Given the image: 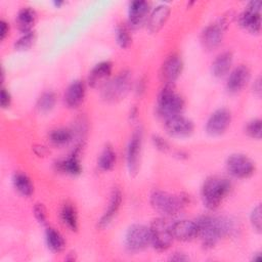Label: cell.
I'll return each instance as SVG.
<instances>
[{"instance_id": "obj_35", "label": "cell", "mask_w": 262, "mask_h": 262, "mask_svg": "<svg viewBox=\"0 0 262 262\" xmlns=\"http://www.w3.org/2000/svg\"><path fill=\"white\" fill-rule=\"evenodd\" d=\"M34 216L36 218V220L41 223V224H45L46 223V209L42 204H36L34 207Z\"/></svg>"}, {"instance_id": "obj_25", "label": "cell", "mask_w": 262, "mask_h": 262, "mask_svg": "<svg viewBox=\"0 0 262 262\" xmlns=\"http://www.w3.org/2000/svg\"><path fill=\"white\" fill-rule=\"evenodd\" d=\"M45 242L50 251L53 253L61 252L66 247V241L61 233L53 227H48L45 231Z\"/></svg>"}, {"instance_id": "obj_17", "label": "cell", "mask_w": 262, "mask_h": 262, "mask_svg": "<svg viewBox=\"0 0 262 262\" xmlns=\"http://www.w3.org/2000/svg\"><path fill=\"white\" fill-rule=\"evenodd\" d=\"M121 204H122V192L119 188H114L111 193L107 207L98 221L99 228H105L111 224L113 219L118 214Z\"/></svg>"}, {"instance_id": "obj_10", "label": "cell", "mask_w": 262, "mask_h": 262, "mask_svg": "<svg viewBox=\"0 0 262 262\" xmlns=\"http://www.w3.org/2000/svg\"><path fill=\"white\" fill-rule=\"evenodd\" d=\"M141 146H142V131L140 129H137L131 135L127 145V151H126L127 168L130 175L132 176H135L139 170Z\"/></svg>"}, {"instance_id": "obj_20", "label": "cell", "mask_w": 262, "mask_h": 262, "mask_svg": "<svg viewBox=\"0 0 262 262\" xmlns=\"http://www.w3.org/2000/svg\"><path fill=\"white\" fill-rule=\"evenodd\" d=\"M86 94V87L83 81H73L64 92V102L71 108H76L82 104Z\"/></svg>"}, {"instance_id": "obj_33", "label": "cell", "mask_w": 262, "mask_h": 262, "mask_svg": "<svg viewBox=\"0 0 262 262\" xmlns=\"http://www.w3.org/2000/svg\"><path fill=\"white\" fill-rule=\"evenodd\" d=\"M246 133L254 139H261V120L260 119H253L250 122H248L246 126Z\"/></svg>"}, {"instance_id": "obj_40", "label": "cell", "mask_w": 262, "mask_h": 262, "mask_svg": "<svg viewBox=\"0 0 262 262\" xmlns=\"http://www.w3.org/2000/svg\"><path fill=\"white\" fill-rule=\"evenodd\" d=\"M172 261H187L188 260V257H186L184 254L182 253H175L173 256H171L170 258Z\"/></svg>"}, {"instance_id": "obj_37", "label": "cell", "mask_w": 262, "mask_h": 262, "mask_svg": "<svg viewBox=\"0 0 262 262\" xmlns=\"http://www.w3.org/2000/svg\"><path fill=\"white\" fill-rule=\"evenodd\" d=\"M11 102V95L4 87L1 89V96H0V103L3 108H6L10 105Z\"/></svg>"}, {"instance_id": "obj_8", "label": "cell", "mask_w": 262, "mask_h": 262, "mask_svg": "<svg viewBox=\"0 0 262 262\" xmlns=\"http://www.w3.org/2000/svg\"><path fill=\"white\" fill-rule=\"evenodd\" d=\"M150 245L149 227L142 224L131 225L125 234V246L130 252H138Z\"/></svg>"}, {"instance_id": "obj_39", "label": "cell", "mask_w": 262, "mask_h": 262, "mask_svg": "<svg viewBox=\"0 0 262 262\" xmlns=\"http://www.w3.org/2000/svg\"><path fill=\"white\" fill-rule=\"evenodd\" d=\"M253 92H254V94L257 95L258 97L261 96L262 86H261V79H260V77H258V78L255 80L254 84H253Z\"/></svg>"}, {"instance_id": "obj_6", "label": "cell", "mask_w": 262, "mask_h": 262, "mask_svg": "<svg viewBox=\"0 0 262 262\" xmlns=\"http://www.w3.org/2000/svg\"><path fill=\"white\" fill-rule=\"evenodd\" d=\"M131 73L129 71H123L103 86L102 96L106 101H119L127 95L131 88Z\"/></svg>"}, {"instance_id": "obj_26", "label": "cell", "mask_w": 262, "mask_h": 262, "mask_svg": "<svg viewBox=\"0 0 262 262\" xmlns=\"http://www.w3.org/2000/svg\"><path fill=\"white\" fill-rule=\"evenodd\" d=\"M12 183L14 188L24 196H30L34 192V184L31 178L23 172L14 173Z\"/></svg>"}, {"instance_id": "obj_3", "label": "cell", "mask_w": 262, "mask_h": 262, "mask_svg": "<svg viewBox=\"0 0 262 262\" xmlns=\"http://www.w3.org/2000/svg\"><path fill=\"white\" fill-rule=\"evenodd\" d=\"M149 202L151 207L165 217L178 214L187 205L188 198L183 193H170L164 190H154Z\"/></svg>"}, {"instance_id": "obj_19", "label": "cell", "mask_w": 262, "mask_h": 262, "mask_svg": "<svg viewBox=\"0 0 262 262\" xmlns=\"http://www.w3.org/2000/svg\"><path fill=\"white\" fill-rule=\"evenodd\" d=\"M149 10V4L143 0L132 1L128 9V24L132 29L139 28Z\"/></svg>"}, {"instance_id": "obj_13", "label": "cell", "mask_w": 262, "mask_h": 262, "mask_svg": "<svg viewBox=\"0 0 262 262\" xmlns=\"http://www.w3.org/2000/svg\"><path fill=\"white\" fill-rule=\"evenodd\" d=\"M225 28L226 24L224 20H218L208 25L201 34V41L203 46L209 50L217 48L222 42Z\"/></svg>"}, {"instance_id": "obj_2", "label": "cell", "mask_w": 262, "mask_h": 262, "mask_svg": "<svg viewBox=\"0 0 262 262\" xmlns=\"http://www.w3.org/2000/svg\"><path fill=\"white\" fill-rule=\"evenodd\" d=\"M231 183L227 178L219 176L208 177L201 188V195L204 206L209 210L218 208L223 200L230 192Z\"/></svg>"}, {"instance_id": "obj_15", "label": "cell", "mask_w": 262, "mask_h": 262, "mask_svg": "<svg viewBox=\"0 0 262 262\" xmlns=\"http://www.w3.org/2000/svg\"><path fill=\"white\" fill-rule=\"evenodd\" d=\"M251 72L248 67L241 64L234 68L228 75L226 81V89L229 93H237L242 91L250 81Z\"/></svg>"}, {"instance_id": "obj_21", "label": "cell", "mask_w": 262, "mask_h": 262, "mask_svg": "<svg viewBox=\"0 0 262 262\" xmlns=\"http://www.w3.org/2000/svg\"><path fill=\"white\" fill-rule=\"evenodd\" d=\"M171 9L167 4L157 5L150 12L147 19V29L150 33H158L166 24Z\"/></svg>"}, {"instance_id": "obj_12", "label": "cell", "mask_w": 262, "mask_h": 262, "mask_svg": "<svg viewBox=\"0 0 262 262\" xmlns=\"http://www.w3.org/2000/svg\"><path fill=\"white\" fill-rule=\"evenodd\" d=\"M164 125L166 132L170 136L177 138L189 137L194 130L193 122L182 115L166 119Z\"/></svg>"}, {"instance_id": "obj_36", "label": "cell", "mask_w": 262, "mask_h": 262, "mask_svg": "<svg viewBox=\"0 0 262 262\" xmlns=\"http://www.w3.org/2000/svg\"><path fill=\"white\" fill-rule=\"evenodd\" d=\"M152 142H154V145L159 149V150H162V151H167L169 149V144L168 142L161 136L159 135H156L152 137Z\"/></svg>"}, {"instance_id": "obj_24", "label": "cell", "mask_w": 262, "mask_h": 262, "mask_svg": "<svg viewBox=\"0 0 262 262\" xmlns=\"http://www.w3.org/2000/svg\"><path fill=\"white\" fill-rule=\"evenodd\" d=\"M36 20V12L30 7L21 8L16 15V25L23 34L32 32V28Z\"/></svg>"}, {"instance_id": "obj_16", "label": "cell", "mask_w": 262, "mask_h": 262, "mask_svg": "<svg viewBox=\"0 0 262 262\" xmlns=\"http://www.w3.org/2000/svg\"><path fill=\"white\" fill-rule=\"evenodd\" d=\"M171 229L174 239L189 242L198 237V224L195 220L182 219L172 222Z\"/></svg>"}, {"instance_id": "obj_5", "label": "cell", "mask_w": 262, "mask_h": 262, "mask_svg": "<svg viewBox=\"0 0 262 262\" xmlns=\"http://www.w3.org/2000/svg\"><path fill=\"white\" fill-rule=\"evenodd\" d=\"M172 222H170L165 216L155 219L150 226V245L157 251L163 252L170 248L174 239L171 229Z\"/></svg>"}, {"instance_id": "obj_28", "label": "cell", "mask_w": 262, "mask_h": 262, "mask_svg": "<svg viewBox=\"0 0 262 262\" xmlns=\"http://www.w3.org/2000/svg\"><path fill=\"white\" fill-rule=\"evenodd\" d=\"M116 160L117 156L114 148L111 145H105L98 157L97 166L101 171H110L115 167Z\"/></svg>"}, {"instance_id": "obj_9", "label": "cell", "mask_w": 262, "mask_h": 262, "mask_svg": "<svg viewBox=\"0 0 262 262\" xmlns=\"http://www.w3.org/2000/svg\"><path fill=\"white\" fill-rule=\"evenodd\" d=\"M226 169L233 177L246 179L255 173L256 167L255 163L246 155L232 154L226 160Z\"/></svg>"}, {"instance_id": "obj_18", "label": "cell", "mask_w": 262, "mask_h": 262, "mask_svg": "<svg viewBox=\"0 0 262 262\" xmlns=\"http://www.w3.org/2000/svg\"><path fill=\"white\" fill-rule=\"evenodd\" d=\"M113 70V64L110 61H101L90 71L88 76V83L91 87H103L110 80Z\"/></svg>"}, {"instance_id": "obj_22", "label": "cell", "mask_w": 262, "mask_h": 262, "mask_svg": "<svg viewBox=\"0 0 262 262\" xmlns=\"http://www.w3.org/2000/svg\"><path fill=\"white\" fill-rule=\"evenodd\" d=\"M233 56L230 51L221 52L216 56L212 63V74L216 78H223L225 77L232 66Z\"/></svg>"}, {"instance_id": "obj_14", "label": "cell", "mask_w": 262, "mask_h": 262, "mask_svg": "<svg viewBox=\"0 0 262 262\" xmlns=\"http://www.w3.org/2000/svg\"><path fill=\"white\" fill-rule=\"evenodd\" d=\"M182 59L177 54H172L165 59L161 67V79L166 83V85H171L179 78L182 73Z\"/></svg>"}, {"instance_id": "obj_30", "label": "cell", "mask_w": 262, "mask_h": 262, "mask_svg": "<svg viewBox=\"0 0 262 262\" xmlns=\"http://www.w3.org/2000/svg\"><path fill=\"white\" fill-rule=\"evenodd\" d=\"M56 103V95L52 91L43 92L37 100V108L40 113L50 112Z\"/></svg>"}, {"instance_id": "obj_7", "label": "cell", "mask_w": 262, "mask_h": 262, "mask_svg": "<svg viewBox=\"0 0 262 262\" xmlns=\"http://www.w3.org/2000/svg\"><path fill=\"white\" fill-rule=\"evenodd\" d=\"M261 6L260 0L251 1L238 16L239 26L251 34H259L261 31Z\"/></svg>"}, {"instance_id": "obj_4", "label": "cell", "mask_w": 262, "mask_h": 262, "mask_svg": "<svg viewBox=\"0 0 262 262\" xmlns=\"http://www.w3.org/2000/svg\"><path fill=\"white\" fill-rule=\"evenodd\" d=\"M156 107L158 115L166 120L181 115L184 108V100L171 85H165L158 95Z\"/></svg>"}, {"instance_id": "obj_31", "label": "cell", "mask_w": 262, "mask_h": 262, "mask_svg": "<svg viewBox=\"0 0 262 262\" xmlns=\"http://www.w3.org/2000/svg\"><path fill=\"white\" fill-rule=\"evenodd\" d=\"M131 36L125 25H118L116 28V41L121 48H127L131 44Z\"/></svg>"}, {"instance_id": "obj_27", "label": "cell", "mask_w": 262, "mask_h": 262, "mask_svg": "<svg viewBox=\"0 0 262 262\" xmlns=\"http://www.w3.org/2000/svg\"><path fill=\"white\" fill-rule=\"evenodd\" d=\"M61 222L72 231H76L79 227L78 215L75 207L72 204H64L60 209Z\"/></svg>"}, {"instance_id": "obj_29", "label": "cell", "mask_w": 262, "mask_h": 262, "mask_svg": "<svg viewBox=\"0 0 262 262\" xmlns=\"http://www.w3.org/2000/svg\"><path fill=\"white\" fill-rule=\"evenodd\" d=\"M49 140L56 146H63L73 140V132L68 128H56L49 133Z\"/></svg>"}, {"instance_id": "obj_23", "label": "cell", "mask_w": 262, "mask_h": 262, "mask_svg": "<svg viewBox=\"0 0 262 262\" xmlns=\"http://www.w3.org/2000/svg\"><path fill=\"white\" fill-rule=\"evenodd\" d=\"M56 169L62 173L69 175H78L82 171V167L79 159V151L76 149L71 156L66 159H62L55 164Z\"/></svg>"}, {"instance_id": "obj_38", "label": "cell", "mask_w": 262, "mask_h": 262, "mask_svg": "<svg viewBox=\"0 0 262 262\" xmlns=\"http://www.w3.org/2000/svg\"><path fill=\"white\" fill-rule=\"evenodd\" d=\"M8 32H9L8 24L2 19L0 21V40L1 41H3L6 38V36L8 35Z\"/></svg>"}, {"instance_id": "obj_34", "label": "cell", "mask_w": 262, "mask_h": 262, "mask_svg": "<svg viewBox=\"0 0 262 262\" xmlns=\"http://www.w3.org/2000/svg\"><path fill=\"white\" fill-rule=\"evenodd\" d=\"M250 221L251 224L253 226V228L257 231V232H261V206L257 205L251 212L250 214Z\"/></svg>"}, {"instance_id": "obj_1", "label": "cell", "mask_w": 262, "mask_h": 262, "mask_svg": "<svg viewBox=\"0 0 262 262\" xmlns=\"http://www.w3.org/2000/svg\"><path fill=\"white\" fill-rule=\"evenodd\" d=\"M198 236L205 248H213L221 237L230 234L234 230L233 222L226 217L202 216L196 220Z\"/></svg>"}, {"instance_id": "obj_32", "label": "cell", "mask_w": 262, "mask_h": 262, "mask_svg": "<svg viewBox=\"0 0 262 262\" xmlns=\"http://www.w3.org/2000/svg\"><path fill=\"white\" fill-rule=\"evenodd\" d=\"M35 41V34L34 32H29V33H25L23 34L21 37H19L16 42L14 43V47L16 50L19 51H24V50H28L34 43Z\"/></svg>"}, {"instance_id": "obj_11", "label": "cell", "mask_w": 262, "mask_h": 262, "mask_svg": "<svg viewBox=\"0 0 262 262\" xmlns=\"http://www.w3.org/2000/svg\"><path fill=\"white\" fill-rule=\"evenodd\" d=\"M231 123V113L225 107L214 111L206 123V132L211 136H220Z\"/></svg>"}]
</instances>
